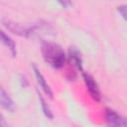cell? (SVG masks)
<instances>
[{"label": "cell", "mask_w": 127, "mask_h": 127, "mask_svg": "<svg viewBox=\"0 0 127 127\" xmlns=\"http://www.w3.org/2000/svg\"><path fill=\"white\" fill-rule=\"evenodd\" d=\"M41 52L45 62L56 69L62 68L65 64L66 56L64 49L60 45L54 42H50V41L43 42L41 47Z\"/></svg>", "instance_id": "obj_1"}, {"label": "cell", "mask_w": 127, "mask_h": 127, "mask_svg": "<svg viewBox=\"0 0 127 127\" xmlns=\"http://www.w3.org/2000/svg\"><path fill=\"white\" fill-rule=\"evenodd\" d=\"M82 78L83 81L85 83L86 89L89 93V95L91 96V98L95 101H100L101 99V92L100 89L98 87L97 82L95 81V79L93 78V76L87 72H82Z\"/></svg>", "instance_id": "obj_2"}, {"label": "cell", "mask_w": 127, "mask_h": 127, "mask_svg": "<svg viewBox=\"0 0 127 127\" xmlns=\"http://www.w3.org/2000/svg\"><path fill=\"white\" fill-rule=\"evenodd\" d=\"M104 118L109 126H116V127H125L127 125L125 119L119 115L115 110L111 108H106L104 110Z\"/></svg>", "instance_id": "obj_3"}, {"label": "cell", "mask_w": 127, "mask_h": 127, "mask_svg": "<svg viewBox=\"0 0 127 127\" xmlns=\"http://www.w3.org/2000/svg\"><path fill=\"white\" fill-rule=\"evenodd\" d=\"M33 70H34L35 76H36V78H37V81H38L40 87L44 90V92H45L50 98H53V91H52L50 85L47 83V81H46L44 75L42 74V72L40 71V69L37 67L36 64H33Z\"/></svg>", "instance_id": "obj_4"}, {"label": "cell", "mask_w": 127, "mask_h": 127, "mask_svg": "<svg viewBox=\"0 0 127 127\" xmlns=\"http://www.w3.org/2000/svg\"><path fill=\"white\" fill-rule=\"evenodd\" d=\"M0 105L9 112H13L15 110V103L13 99L2 86H0Z\"/></svg>", "instance_id": "obj_5"}, {"label": "cell", "mask_w": 127, "mask_h": 127, "mask_svg": "<svg viewBox=\"0 0 127 127\" xmlns=\"http://www.w3.org/2000/svg\"><path fill=\"white\" fill-rule=\"evenodd\" d=\"M0 43L4 45L6 48L9 49L12 57H16L17 55V50H16V44L15 42L5 33L0 29Z\"/></svg>", "instance_id": "obj_6"}, {"label": "cell", "mask_w": 127, "mask_h": 127, "mask_svg": "<svg viewBox=\"0 0 127 127\" xmlns=\"http://www.w3.org/2000/svg\"><path fill=\"white\" fill-rule=\"evenodd\" d=\"M68 57H69V60L71 61V63L79 70H82V60H81V57H80V53L75 47H70L69 48Z\"/></svg>", "instance_id": "obj_7"}, {"label": "cell", "mask_w": 127, "mask_h": 127, "mask_svg": "<svg viewBox=\"0 0 127 127\" xmlns=\"http://www.w3.org/2000/svg\"><path fill=\"white\" fill-rule=\"evenodd\" d=\"M39 99H40V103H41V107H42V111H43L44 115L48 119H51L52 120L54 118V114H53V112H52L49 104L47 103V101L45 100V98L43 97V95L40 94V93H39Z\"/></svg>", "instance_id": "obj_8"}, {"label": "cell", "mask_w": 127, "mask_h": 127, "mask_svg": "<svg viewBox=\"0 0 127 127\" xmlns=\"http://www.w3.org/2000/svg\"><path fill=\"white\" fill-rule=\"evenodd\" d=\"M117 11L119 12V14L122 16V18L124 20L127 19V7L126 5H120L117 7Z\"/></svg>", "instance_id": "obj_9"}, {"label": "cell", "mask_w": 127, "mask_h": 127, "mask_svg": "<svg viewBox=\"0 0 127 127\" xmlns=\"http://www.w3.org/2000/svg\"><path fill=\"white\" fill-rule=\"evenodd\" d=\"M57 1L64 8H67V7H69L71 5V0H57Z\"/></svg>", "instance_id": "obj_10"}, {"label": "cell", "mask_w": 127, "mask_h": 127, "mask_svg": "<svg viewBox=\"0 0 127 127\" xmlns=\"http://www.w3.org/2000/svg\"><path fill=\"white\" fill-rule=\"evenodd\" d=\"M8 124H7V122H6V120H5V118H4V116L0 113V127H2V126H7Z\"/></svg>", "instance_id": "obj_11"}]
</instances>
